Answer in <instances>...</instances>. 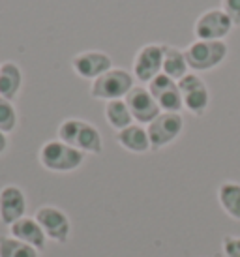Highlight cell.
<instances>
[{
    "label": "cell",
    "mask_w": 240,
    "mask_h": 257,
    "mask_svg": "<svg viewBox=\"0 0 240 257\" xmlns=\"http://www.w3.org/2000/svg\"><path fill=\"white\" fill-rule=\"evenodd\" d=\"M152 150H162L169 147L182 136L184 116L182 113H160L158 118L147 126Z\"/></svg>",
    "instance_id": "ba28073f"
},
{
    "label": "cell",
    "mask_w": 240,
    "mask_h": 257,
    "mask_svg": "<svg viewBox=\"0 0 240 257\" xmlns=\"http://www.w3.org/2000/svg\"><path fill=\"white\" fill-rule=\"evenodd\" d=\"M36 220L42 225L47 240L57 244H68L71 236V220L62 208L55 205H42L36 210Z\"/></svg>",
    "instance_id": "52a82bcc"
},
{
    "label": "cell",
    "mask_w": 240,
    "mask_h": 257,
    "mask_svg": "<svg viewBox=\"0 0 240 257\" xmlns=\"http://www.w3.org/2000/svg\"><path fill=\"white\" fill-rule=\"evenodd\" d=\"M17 124H19V114H17L14 101L0 96V132L10 136L17 128Z\"/></svg>",
    "instance_id": "44dd1931"
},
{
    "label": "cell",
    "mask_w": 240,
    "mask_h": 257,
    "mask_svg": "<svg viewBox=\"0 0 240 257\" xmlns=\"http://www.w3.org/2000/svg\"><path fill=\"white\" fill-rule=\"evenodd\" d=\"M113 58L109 53L99 49H88L81 51L75 57L71 58V70L75 75L86 81H94V79L101 77L103 73L113 70Z\"/></svg>",
    "instance_id": "30bf717a"
},
{
    "label": "cell",
    "mask_w": 240,
    "mask_h": 257,
    "mask_svg": "<svg viewBox=\"0 0 240 257\" xmlns=\"http://www.w3.org/2000/svg\"><path fill=\"white\" fill-rule=\"evenodd\" d=\"M103 114H105L107 124L113 130H116V132H120V130H124L134 124V116L130 113V107H128L126 100L107 101L105 109H103Z\"/></svg>",
    "instance_id": "d6986e66"
},
{
    "label": "cell",
    "mask_w": 240,
    "mask_h": 257,
    "mask_svg": "<svg viewBox=\"0 0 240 257\" xmlns=\"http://www.w3.org/2000/svg\"><path fill=\"white\" fill-rule=\"evenodd\" d=\"M147 88L156 98L162 113H180L184 109L182 92L178 88V83L175 79L167 77L165 73H160L158 77L152 79Z\"/></svg>",
    "instance_id": "7c38bea8"
},
{
    "label": "cell",
    "mask_w": 240,
    "mask_h": 257,
    "mask_svg": "<svg viewBox=\"0 0 240 257\" xmlns=\"http://www.w3.org/2000/svg\"><path fill=\"white\" fill-rule=\"evenodd\" d=\"M126 103L130 107V113L134 116L135 124H141V126H149L150 122L158 118L162 109L158 105L156 98L150 94V90L143 85H135L126 98Z\"/></svg>",
    "instance_id": "8fae6325"
},
{
    "label": "cell",
    "mask_w": 240,
    "mask_h": 257,
    "mask_svg": "<svg viewBox=\"0 0 240 257\" xmlns=\"http://www.w3.org/2000/svg\"><path fill=\"white\" fill-rule=\"evenodd\" d=\"M221 10L229 15L234 27H240V0H221Z\"/></svg>",
    "instance_id": "603a6c76"
},
{
    "label": "cell",
    "mask_w": 240,
    "mask_h": 257,
    "mask_svg": "<svg viewBox=\"0 0 240 257\" xmlns=\"http://www.w3.org/2000/svg\"><path fill=\"white\" fill-rule=\"evenodd\" d=\"M57 139L85 154L99 156L103 152V137L99 134V130L92 122L83 120V118L71 116V118L62 120L57 130Z\"/></svg>",
    "instance_id": "6da1fadb"
},
{
    "label": "cell",
    "mask_w": 240,
    "mask_h": 257,
    "mask_svg": "<svg viewBox=\"0 0 240 257\" xmlns=\"http://www.w3.org/2000/svg\"><path fill=\"white\" fill-rule=\"evenodd\" d=\"M162 73H165L167 77L175 79V81H180L184 75L190 73V66H188L184 49L163 43V70H162Z\"/></svg>",
    "instance_id": "ac0fdd59"
},
{
    "label": "cell",
    "mask_w": 240,
    "mask_h": 257,
    "mask_svg": "<svg viewBox=\"0 0 240 257\" xmlns=\"http://www.w3.org/2000/svg\"><path fill=\"white\" fill-rule=\"evenodd\" d=\"M190 72L203 73L212 72L225 62L229 55V45L225 42H208V40H193L184 49Z\"/></svg>",
    "instance_id": "3957f363"
},
{
    "label": "cell",
    "mask_w": 240,
    "mask_h": 257,
    "mask_svg": "<svg viewBox=\"0 0 240 257\" xmlns=\"http://www.w3.org/2000/svg\"><path fill=\"white\" fill-rule=\"evenodd\" d=\"M134 86V73L124 70V68H113L107 73H103L101 77L92 81L90 96L94 100H101L105 103L113 100H124Z\"/></svg>",
    "instance_id": "277c9868"
},
{
    "label": "cell",
    "mask_w": 240,
    "mask_h": 257,
    "mask_svg": "<svg viewBox=\"0 0 240 257\" xmlns=\"http://www.w3.org/2000/svg\"><path fill=\"white\" fill-rule=\"evenodd\" d=\"M10 149V139H8V134L0 132V156L6 154V150Z\"/></svg>",
    "instance_id": "cb8c5ba5"
},
{
    "label": "cell",
    "mask_w": 240,
    "mask_h": 257,
    "mask_svg": "<svg viewBox=\"0 0 240 257\" xmlns=\"http://www.w3.org/2000/svg\"><path fill=\"white\" fill-rule=\"evenodd\" d=\"M25 73L23 68L14 60H6L0 64V96L14 101L23 88Z\"/></svg>",
    "instance_id": "2e32d148"
},
{
    "label": "cell",
    "mask_w": 240,
    "mask_h": 257,
    "mask_svg": "<svg viewBox=\"0 0 240 257\" xmlns=\"http://www.w3.org/2000/svg\"><path fill=\"white\" fill-rule=\"evenodd\" d=\"M233 27V21L221 8H210L197 17V21L193 25V34H195V40L225 42Z\"/></svg>",
    "instance_id": "5b68a950"
},
{
    "label": "cell",
    "mask_w": 240,
    "mask_h": 257,
    "mask_svg": "<svg viewBox=\"0 0 240 257\" xmlns=\"http://www.w3.org/2000/svg\"><path fill=\"white\" fill-rule=\"evenodd\" d=\"M42 251L17 240L15 236L0 235V257H40Z\"/></svg>",
    "instance_id": "ffe728a7"
},
{
    "label": "cell",
    "mask_w": 240,
    "mask_h": 257,
    "mask_svg": "<svg viewBox=\"0 0 240 257\" xmlns=\"http://www.w3.org/2000/svg\"><path fill=\"white\" fill-rule=\"evenodd\" d=\"M27 193L21 186L6 184L0 188V221L10 227L27 216Z\"/></svg>",
    "instance_id": "4fadbf2b"
},
{
    "label": "cell",
    "mask_w": 240,
    "mask_h": 257,
    "mask_svg": "<svg viewBox=\"0 0 240 257\" xmlns=\"http://www.w3.org/2000/svg\"><path fill=\"white\" fill-rule=\"evenodd\" d=\"M218 205L231 220L240 221V182L225 180L216 190Z\"/></svg>",
    "instance_id": "e0dca14e"
},
{
    "label": "cell",
    "mask_w": 240,
    "mask_h": 257,
    "mask_svg": "<svg viewBox=\"0 0 240 257\" xmlns=\"http://www.w3.org/2000/svg\"><path fill=\"white\" fill-rule=\"evenodd\" d=\"M177 83L180 92H182L184 109L193 116H203L210 105V90H208L205 81L201 79V75L190 72Z\"/></svg>",
    "instance_id": "8992f818"
},
{
    "label": "cell",
    "mask_w": 240,
    "mask_h": 257,
    "mask_svg": "<svg viewBox=\"0 0 240 257\" xmlns=\"http://www.w3.org/2000/svg\"><path fill=\"white\" fill-rule=\"evenodd\" d=\"M10 235L40 251H43L47 246V236L43 233L42 225L38 223V220L32 216H25L19 221H15L14 225H10Z\"/></svg>",
    "instance_id": "5bb4252c"
},
{
    "label": "cell",
    "mask_w": 240,
    "mask_h": 257,
    "mask_svg": "<svg viewBox=\"0 0 240 257\" xmlns=\"http://www.w3.org/2000/svg\"><path fill=\"white\" fill-rule=\"evenodd\" d=\"M163 70V43H147L135 53L132 73L135 81L149 85Z\"/></svg>",
    "instance_id": "9c48e42d"
},
{
    "label": "cell",
    "mask_w": 240,
    "mask_h": 257,
    "mask_svg": "<svg viewBox=\"0 0 240 257\" xmlns=\"http://www.w3.org/2000/svg\"><path fill=\"white\" fill-rule=\"evenodd\" d=\"M116 141H118L122 149L132 152V154H147V152L152 150L147 126L135 124V122L132 126L116 132Z\"/></svg>",
    "instance_id": "9a60e30c"
},
{
    "label": "cell",
    "mask_w": 240,
    "mask_h": 257,
    "mask_svg": "<svg viewBox=\"0 0 240 257\" xmlns=\"http://www.w3.org/2000/svg\"><path fill=\"white\" fill-rule=\"evenodd\" d=\"M86 154L81 150L66 145L60 139H49L38 150V162L45 171L66 175L77 171L85 164Z\"/></svg>",
    "instance_id": "7a4b0ae2"
},
{
    "label": "cell",
    "mask_w": 240,
    "mask_h": 257,
    "mask_svg": "<svg viewBox=\"0 0 240 257\" xmlns=\"http://www.w3.org/2000/svg\"><path fill=\"white\" fill-rule=\"evenodd\" d=\"M221 251L225 257H240V236L225 235L221 238Z\"/></svg>",
    "instance_id": "7402d4cb"
}]
</instances>
